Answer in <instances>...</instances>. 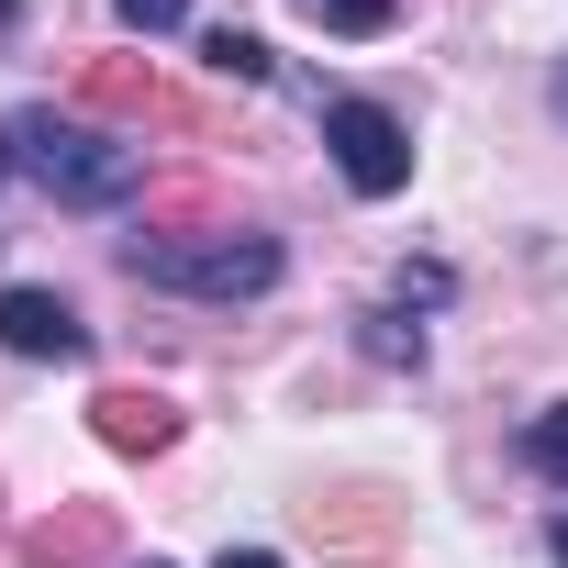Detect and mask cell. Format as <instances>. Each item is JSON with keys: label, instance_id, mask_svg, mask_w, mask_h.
<instances>
[{"label": "cell", "instance_id": "obj_7", "mask_svg": "<svg viewBox=\"0 0 568 568\" xmlns=\"http://www.w3.org/2000/svg\"><path fill=\"white\" fill-rule=\"evenodd\" d=\"M79 90H90L101 112H134V123H190V101H179V90H156L145 68H112V57H101V68H90Z\"/></svg>", "mask_w": 568, "mask_h": 568}, {"label": "cell", "instance_id": "obj_12", "mask_svg": "<svg viewBox=\"0 0 568 568\" xmlns=\"http://www.w3.org/2000/svg\"><path fill=\"white\" fill-rule=\"evenodd\" d=\"M112 12H123V23H134V34H168V23H179V12H190V0H112Z\"/></svg>", "mask_w": 568, "mask_h": 568}, {"label": "cell", "instance_id": "obj_8", "mask_svg": "<svg viewBox=\"0 0 568 568\" xmlns=\"http://www.w3.org/2000/svg\"><path fill=\"white\" fill-rule=\"evenodd\" d=\"M302 23H324V34H346V45H368V34H390V12L402 0H291Z\"/></svg>", "mask_w": 568, "mask_h": 568}, {"label": "cell", "instance_id": "obj_3", "mask_svg": "<svg viewBox=\"0 0 568 568\" xmlns=\"http://www.w3.org/2000/svg\"><path fill=\"white\" fill-rule=\"evenodd\" d=\"M324 145H335V168H346V190H357V201L413 190V134H402L379 101H324Z\"/></svg>", "mask_w": 568, "mask_h": 568}, {"label": "cell", "instance_id": "obj_1", "mask_svg": "<svg viewBox=\"0 0 568 568\" xmlns=\"http://www.w3.org/2000/svg\"><path fill=\"white\" fill-rule=\"evenodd\" d=\"M0 156H12L34 190H57L68 212H112V201H134V179H145V145H123V134H101L90 112H12V134H0Z\"/></svg>", "mask_w": 568, "mask_h": 568}, {"label": "cell", "instance_id": "obj_18", "mask_svg": "<svg viewBox=\"0 0 568 568\" xmlns=\"http://www.w3.org/2000/svg\"><path fill=\"white\" fill-rule=\"evenodd\" d=\"M0 168H12V156H0Z\"/></svg>", "mask_w": 568, "mask_h": 568}, {"label": "cell", "instance_id": "obj_11", "mask_svg": "<svg viewBox=\"0 0 568 568\" xmlns=\"http://www.w3.org/2000/svg\"><path fill=\"white\" fill-rule=\"evenodd\" d=\"M368 357H390V368H402V357H424V335H402L390 313H368Z\"/></svg>", "mask_w": 568, "mask_h": 568}, {"label": "cell", "instance_id": "obj_14", "mask_svg": "<svg viewBox=\"0 0 568 568\" xmlns=\"http://www.w3.org/2000/svg\"><path fill=\"white\" fill-rule=\"evenodd\" d=\"M546 557H557V568H568V513H557V524H546Z\"/></svg>", "mask_w": 568, "mask_h": 568}, {"label": "cell", "instance_id": "obj_17", "mask_svg": "<svg viewBox=\"0 0 568 568\" xmlns=\"http://www.w3.org/2000/svg\"><path fill=\"white\" fill-rule=\"evenodd\" d=\"M145 568H168V557H145Z\"/></svg>", "mask_w": 568, "mask_h": 568}, {"label": "cell", "instance_id": "obj_5", "mask_svg": "<svg viewBox=\"0 0 568 568\" xmlns=\"http://www.w3.org/2000/svg\"><path fill=\"white\" fill-rule=\"evenodd\" d=\"M90 435H101L112 457H156V446H179V402H156V390H101V402H90Z\"/></svg>", "mask_w": 568, "mask_h": 568}, {"label": "cell", "instance_id": "obj_6", "mask_svg": "<svg viewBox=\"0 0 568 568\" xmlns=\"http://www.w3.org/2000/svg\"><path fill=\"white\" fill-rule=\"evenodd\" d=\"M23 568H112V513H57L23 535Z\"/></svg>", "mask_w": 568, "mask_h": 568}, {"label": "cell", "instance_id": "obj_16", "mask_svg": "<svg viewBox=\"0 0 568 568\" xmlns=\"http://www.w3.org/2000/svg\"><path fill=\"white\" fill-rule=\"evenodd\" d=\"M0 23H12V0H0Z\"/></svg>", "mask_w": 568, "mask_h": 568}, {"label": "cell", "instance_id": "obj_13", "mask_svg": "<svg viewBox=\"0 0 568 568\" xmlns=\"http://www.w3.org/2000/svg\"><path fill=\"white\" fill-rule=\"evenodd\" d=\"M212 568H291V557H267V546H223Z\"/></svg>", "mask_w": 568, "mask_h": 568}, {"label": "cell", "instance_id": "obj_4", "mask_svg": "<svg viewBox=\"0 0 568 568\" xmlns=\"http://www.w3.org/2000/svg\"><path fill=\"white\" fill-rule=\"evenodd\" d=\"M0 346H12V357H57V368H79V357H90V324H79L57 291H0Z\"/></svg>", "mask_w": 568, "mask_h": 568}, {"label": "cell", "instance_id": "obj_10", "mask_svg": "<svg viewBox=\"0 0 568 568\" xmlns=\"http://www.w3.org/2000/svg\"><path fill=\"white\" fill-rule=\"evenodd\" d=\"M524 468H535V479H568V402H546V413L524 424Z\"/></svg>", "mask_w": 568, "mask_h": 568}, {"label": "cell", "instance_id": "obj_9", "mask_svg": "<svg viewBox=\"0 0 568 568\" xmlns=\"http://www.w3.org/2000/svg\"><path fill=\"white\" fill-rule=\"evenodd\" d=\"M201 68H212V79H234V90H256V79H267L278 57H267L256 34H212V45H201Z\"/></svg>", "mask_w": 568, "mask_h": 568}, {"label": "cell", "instance_id": "obj_2", "mask_svg": "<svg viewBox=\"0 0 568 568\" xmlns=\"http://www.w3.org/2000/svg\"><path fill=\"white\" fill-rule=\"evenodd\" d=\"M123 267L145 278V291H190V302H256L278 291V234H134Z\"/></svg>", "mask_w": 568, "mask_h": 568}, {"label": "cell", "instance_id": "obj_15", "mask_svg": "<svg viewBox=\"0 0 568 568\" xmlns=\"http://www.w3.org/2000/svg\"><path fill=\"white\" fill-rule=\"evenodd\" d=\"M546 101H557V123H568V57H557V79H546Z\"/></svg>", "mask_w": 568, "mask_h": 568}]
</instances>
